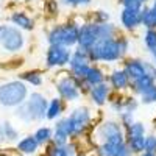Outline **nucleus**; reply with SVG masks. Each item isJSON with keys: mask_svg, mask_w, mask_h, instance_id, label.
<instances>
[{"mask_svg": "<svg viewBox=\"0 0 156 156\" xmlns=\"http://www.w3.org/2000/svg\"><path fill=\"white\" fill-rule=\"evenodd\" d=\"M28 98V87L20 80L0 84V105L5 108H17Z\"/></svg>", "mask_w": 156, "mask_h": 156, "instance_id": "obj_1", "label": "nucleus"}, {"mask_svg": "<svg viewBox=\"0 0 156 156\" xmlns=\"http://www.w3.org/2000/svg\"><path fill=\"white\" fill-rule=\"evenodd\" d=\"M87 55L90 62H114L122 58L119 51V44H117V37H109V39H98L94 47L87 50Z\"/></svg>", "mask_w": 156, "mask_h": 156, "instance_id": "obj_2", "label": "nucleus"}, {"mask_svg": "<svg viewBox=\"0 0 156 156\" xmlns=\"http://www.w3.org/2000/svg\"><path fill=\"white\" fill-rule=\"evenodd\" d=\"M78 30L80 27L75 23H62L56 25L48 31L47 41L50 45H62V47H73L78 44Z\"/></svg>", "mask_w": 156, "mask_h": 156, "instance_id": "obj_3", "label": "nucleus"}, {"mask_svg": "<svg viewBox=\"0 0 156 156\" xmlns=\"http://www.w3.org/2000/svg\"><path fill=\"white\" fill-rule=\"evenodd\" d=\"M64 120V125H66V129H67V134L70 139H76L80 137L86 128L89 126L90 123V114H89V109L87 108H76L73 109L67 117H62Z\"/></svg>", "mask_w": 156, "mask_h": 156, "instance_id": "obj_4", "label": "nucleus"}, {"mask_svg": "<svg viewBox=\"0 0 156 156\" xmlns=\"http://www.w3.org/2000/svg\"><path fill=\"white\" fill-rule=\"evenodd\" d=\"M95 136L98 139V144H112V142L125 140V129L120 122L115 120H105L100 123L95 129Z\"/></svg>", "mask_w": 156, "mask_h": 156, "instance_id": "obj_5", "label": "nucleus"}, {"mask_svg": "<svg viewBox=\"0 0 156 156\" xmlns=\"http://www.w3.org/2000/svg\"><path fill=\"white\" fill-rule=\"evenodd\" d=\"M69 66H70V72L72 76L78 81H84V76L90 67V59L87 55V50H83L78 47L75 51H72V56L69 61Z\"/></svg>", "mask_w": 156, "mask_h": 156, "instance_id": "obj_6", "label": "nucleus"}, {"mask_svg": "<svg viewBox=\"0 0 156 156\" xmlns=\"http://www.w3.org/2000/svg\"><path fill=\"white\" fill-rule=\"evenodd\" d=\"M0 45L8 53H17V51H20L25 45V36H23L22 30H19L14 25H8Z\"/></svg>", "mask_w": 156, "mask_h": 156, "instance_id": "obj_7", "label": "nucleus"}, {"mask_svg": "<svg viewBox=\"0 0 156 156\" xmlns=\"http://www.w3.org/2000/svg\"><path fill=\"white\" fill-rule=\"evenodd\" d=\"M56 90L59 94V98L66 100V101H75L81 95L80 86H78L76 80L72 75H66V76L59 78L56 81Z\"/></svg>", "mask_w": 156, "mask_h": 156, "instance_id": "obj_8", "label": "nucleus"}, {"mask_svg": "<svg viewBox=\"0 0 156 156\" xmlns=\"http://www.w3.org/2000/svg\"><path fill=\"white\" fill-rule=\"evenodd\" d=\"M25 105H27L30 114H31V119L33 122H41L47 117V106H48V101L47 98L41 94V92H33L28 95L27 101H25Z\"/></svg>", "mask_w": 156, "mask_h": 156, "instance_id": "obj_9", "label": "nucleus"}, {"mask_svg": "<svg viewBox=\"0 0 156 156\" xmlns=\"http://www.w3.org/2000/svg\"><path fill=\"white\" fill-rule=\"evenodd\" d=\"M100 39L98 34V23L97 22H87L83 23L80 30H78V47L83 50H89L90 47H94L95 42Z\"/></svg>", "mask_w": 156, "mask_h": 156, "instance_id": "obj_10", "label": "nucleus"}, {"mask_svg": "<svg viewBox=\"0 0 156 156\" xmlns=\"http://www.w3.org/2000/svg\"><path fill=\"white\" fill-rule=\"evenodd\" d=\"M72 56V51L67 47H62V45H50L47 50V55H45V62H47V67H62L69 64Z\"/></svg>", "mask_w": 156, "mask_h": 156, "instance_id": "obj_11", "label": "nucleus"}, {"mask_svg": "<svg viewBox=\"0 0 156 156\" xmlns=\"http://www.w3.org/2000/svg\"><path fill=\"white\" fill-rule=\"evenodd\" d=\"M97 156H133L129 151L126 140L112 142V144H98Z\"/></svg>", "mask_w": 156, "mask_h": 156, "instance_id": "obj_12", "label": "nucleus"}, {"mask_svg": "<svg viewBox=\"0 0 156 156\" xmlns=\"http://www.w3.org/2000/svg\"><path fill=\"white\" fill-rule=\"evenodd\" d=\"M123 72L126 73L129 83H134L136 80L142 78L147 72H145V64L140 59H126L125 66H123Z\"/></svg>", "mask_w": 156, "mask_h": 156, "instance_id": "obj_13", "label": "nucleus"}, {"mask_svg": "<svg viewBox=\"0 0 156 156\" xmlns=\"http://www.w3.org/2000/svg\"><path fill=\"white\" fill-rule=\"evenodd\" d=\"M120 22L125 30H134L140 25V11L123 8L120 12Z\"/></svg>", "mask_w": 156, "mask_h": 156, "instance_id": "obj_14", "label": "nucleus"}, {"mask_svg": "<svg viewBox=\"0 0 156 156\" xmlns=\"http://www.w3.org/2000/svg\"><path fill=\"white\" fill-rule=\"evenodd\" d=\"M109 86L106 83H101V84H97L94 87L89 89V95H90V100H92L97 106H101L105 105L109 98Z\"/></svg>", "mask_w": 156, "mask_h": 156, "instance_id": "obj_15", "label": "nucleus"}, {"mask_svg": "<svg viewBox=\"0 0 156 156\" xmlns=\"http://www.w3.org/2000/svg\"><path fill=\"white\" fill-rule=\"evenodd\" d=\"M39 147L41 145L36 142L33 134H28V136H25V137H22V139H19L16 142V148L22 154H36Z\"/></svg>", "mask_w": 156, "mask_h": 156, "instance_id": "obj_16", "label": "nucleus"}, {"mask_svg": "<svg viewBox=\"0 0 156 156\" xmlns=\"http://www.w3.org/2000/svg\"><path fill=\"white\" fill-rule=\"evenodd\" d=\"M11 22L14 27H17L19 30H33L34 28V22L33 19L27 14V12H23V11H14L11 14Z\"/></svg>", "mask_w": 156, "mask_h": 156, "instance_id": "obj_17", "label": "nucleus"}, {"mask_svg": "<svg viewBox=\"0 0 156 156\" xmlns=\"http://www.w3.org/2000/svg\"><path fill=\"white\" fill-rule=\"evenodd\" d=\"M109 83H111V87H114L115 90H123L131 84L129 80H128V76H126V73L123 72V69L112 70V73L109 75Z\"/></svg>", "mask_w": 156, "mask_h": 156, "instance_id": "obj_18", "label": "nucleus"}, {"mask_svg": "<svg viewBox=\"0 0 156 156\" xmlns=\"http://www.w3.org/2000/svg\"><path fill=\"white\" fill-rule=\"evenodd\" d=\"M84 83L87 86H90V87L105 83V75H103L101 69L97 67V66H90L87 73H86V76H84Z\"/></svg>", "mask_w": 156, "mask_h": 156, "instance_id": "obj_19", "label": "nucleus"}, {"mask_svg": "<svg viewBox=\"0 0 156 156\" xmlns=\"http://www.w3.org/2000/svg\"><path fill=\"white\" fill-rule=\"evenodd\" d=\"M62 109H64V103H62V100L61 98H51L50 101H48V106H47V117L45 119H48V120H56V119H59L61 117V114H62Z\"/></svg>", "mask_w": 156, "mask_h": 156, "instance_id": "obj_20", "label": "nucleus"}, {"mask_svg": "<svg viewBox=\"0 0 156 156\" xmlns=\"http://www.w3.org/2000/svg\"><path fill=\"white\" fill-rule=\"evenodd\" d=\"M140 25H144L147 30L156 28V14L151 6H142L140 9Z\"/></svg>", "mask_w": 156, "mask_h": 156, "instance_id": "obj_21", "label": "nucleus"}, {"mask_svg": "<svg viewBox=\"0 0 156 156\" xmlns=\"http://www.w3.org/2000/svg\"><path fill=\"white\" fill-rule=\"evenodd\" d=\"M34 139L39 145H48L51 144V137H53V129L50 126H39L33 133Z\"/></svg>", "mask_w": 156, "mask_h": 156, "instance_id": "obj_22", "label": "nucleus"}, {"mask_svg": "<svg viewBox=\"0 0 156 156\" xmlns=\"http://www.w3.org/2000/svg\"><path fill=\"white\" fill-rule=\"evenodd\" d=\"M126 145L131 151V154H140L144 153V147H145V136H137V137H125Z\"/></svg>", "mask_w": 156, "mask_h": 156, "instance_id": "obj_23", "label": "nucleus"}, {"mask_svg": "<svg viewBox=\"0 0 156 156\" xmlns=\"http://www.w3.org/2000/svg\"><path fill=\"white\" fill-rule=\"evenodd\" d=\"M153 84H156L154 83V80H153V78L150 76V75H144V76H142V78H139V80H136L134 83H131V87L134 89V92L136 94H144L145 92V90L148 89V87H151Z\"/></svg>", "mask_w": 156, "mask_h": 156, "instance_id": "obj_24", "label": "nucleus"}, {"mask_svg": "<svg viewBox=\"0 0 156 156\" xmlns=\"http://www.w3.org/2000/svg\"><path fill=\"white\" fill-rule=\"evenodd\" d=\"M2 129H3L5 140H8V142H17L19 140V131L11 122H8V120L3 122L2 123Z\"/></svg>", "mask_w": 156, "mask_h": 156, "instance_id": "obj_25", "label": "nucleus"}, {"mask_svg": "<svg viewBox=\"0 0 156 156\" xmlns=\"http://www.w3.org/2000/svg\"><path fill=\"white\" fill-rule=\"evenodd\" d=\"M20 81L28 83L33 86H41L42 84V75L37 70H30V72H23L20 73Z\"/></svg>", "mask_w": 156, "mask_h": 156, "instance_id": "obj_26", "label": "nucleus"}, {"mask_svg": "<svg viewBox=\"0 0 156 156\" xmlns=\"http://www.w3.org/2000/svg\"><path fill=\"white\" fill-rule=\"evenodd\" d=\"M137 136H147L145 134V125L142 122H134L125 129V137H137Z\"/></svg>", "mask_w": 156, "mask_h": 156, "instance_id": "obj_27", "label": "nucleus"}, {"mask_svg": "<svg viewBox=\"0 0 156 156\" xmlns=\"http://www.w3.org/2000/svg\"><path fill=\"white\" fill-rule=\"evenodd\" d=\"M98 34L100 39H109V37H115L117 34V28L112 23L105 22V23H98Z\"/></svg>", "mask_w": 156, "mask_h": 156, "instance_id": "obj_28", "label": "nucleus"}, {"mask_svg": "<svg viewBox=\"0 0 156 156\" xmlns=\"http://www.w3.org/2000/svg\"><path fill=\"white\" fill-rule=\"evenodd\" d=\"M16 117L17 119H20L23 123H31L33 122V119H31V114H30V111H28V108H27V105L25 103H22L20 106H17L16 108Z\"/></svg>", "mask_w": 156, "mask_h": 156, "instance_id": "obj_29", "label": "nucleus"}, {"mask_svg": "<svg viewBox=\"0 0 156 156\" xmlns=\"http://www.w3.org/2000/svg\"><path fill=\"white\" fill-rule=\"evenodd\" d=\"M144 44H145V47L150 51L156 50V28H150V30L145 31V34H144Z\"/></svg>", "mask_w": 156, "mask_h": 156, "instance_id": "obj_30", "label": "nucleus"}, {"mask_svg": "<svg viewBox=\"0 0 156 156\" xmlns=\"http://www.w3.org/2000/svg\"><path fill=\"white\" fill-rule=\"evenodd\" d=\"M140 101L144 105H153V103H156V84L148 87L144 94H140Z\"/></svg>", "mask_w": 156, "mask_h": 156, "instance_id": "obj_31", "label": "nucleus"}, {"mask_svg": "<svg viewBox=\"0 0 156 156\" xmlns=\"http://www.w3.org/2000/svg\"><path fill=\"white\" fill-rule=\"evenodd\" d=\"M45 156H70V154H69L66 145L58 147V145H53V144H48L47 150H45Z\"/></svg>", "mask_w": 156, "mask_h": 156, "instance_id": "obj_32", "label": "nucleus"}, {"mask_svg": "<svg viewBox=\"0 0 156 156\" xmlns=\"http://www.w3.org/2000/svg\"><path fill=\"white\" fill-rule=\"evenodd\" d=\"M139 106V103L134 97H128V98H123V112H134Z\"/></svg>", "mask_w": 156, "mask_h": 156, "instance_id": "obj_33", "label": "nucleus"}, {"mask_svg": "<svg viewBox=\"0 0 156 156\" xmlns=\"http://www.w3.org/2000/svg\"><path fill=\"white\" fill-rule=\"evenodd\" d=\"M144 151L156 154V134H148L145 136V147Z\"/></svg>", "mask_w": 156, "mask_h": 156, "instance_id": "obj_34", "label": "nucleus"}, {"mask_svg": "<svg viewBox=\"0 0 156 156\" xmlns=\"http://www.w3.org/2000/svg\"><path fill=\"white\" fill-rule=\"evenodd\" d=\"M119 2L122 3L123 8H128V9H137V11H140L142 6H144V3H142L140 0H119Z\"/></svg>", "mask_w": 156, "mask_h": 156, "instance_id": "obj_35", "label": "nucleus"}, {"mask_svg": "<svg viewBox=\"0 0 156 156\" xmlns=\"http://www.w3.org/2000/svg\"><path fill=\"white\" fill-rule=\"evenodd\" d=\"M136 120H134V117L131 112H122L120 114V125L123 126V129H126L129 125H133Z\"/></svg>", "mask_w": 156, "mask_h": 156, "instance_id": "obj_36", "label": "nucleus"}, {"mask_svg": "<svg viewBox=\"0 0 156 156\" xmlns=\"http://www.w3.org/2000/svg\"><path fill=\"white\" fill-rule=\"evenodd\" d=\"M117 44H119V51H120V55L123 56V55L126 53V50H128V45H129L128 39H126L125 36H120V37H117Z\"/></svg>", "mask_w": 156, "mask_h": 156, "instance_id": "obj_37", "label": "nucleus"}, {"mask_svg": "<svg viewBox=\"0 0 156 156\" xmlns=\"http://www.w3.org/2000/svg\"><path fill=\"white\" fill-rule=\"evenodd\" d=\"M64 5H70V6H86L89 5L92 0H61Z\"/></svg>", "mask_w": 156, "mask_h": 156, "instance_id": "obj_38", "label": "nucleus"}, {"mask_svg": "<svg viewBox=\"0 0 156 156\" xmlns=\"http://www.w3.org/2000/svg\"><path fill=\"white\" fill-rule=\"evenodd\" d=\"M144 64H145L147 75H150L153 80H154V83H156V66H154V64H148V62H144Z\"/></svg>", "mask_w": 156, "mask_h": 156, "instance_id": "obj_39", "label": "nucleus"}, {"mask_svg": "<svg viewBox=\"0 0 156 156\" xmlns=\"http://www.w3.org/2000/svg\"><path fill=\"white\" fill-rule=\"evenodd\" d=\"M6 27H8V25H0V42H2V39H3V34L6 31Z\"/></svg>", "mask_w": 156, "mask_h": 156, "instance_id": "obj_40", "label": "nucleus"}, {"mask_svg": "<svg viewBox=\"0 0 156 156\" xmlns=\"http://www.w3.org/2000/svg\"><path fill=\"white\" fill-rule=\"evenodd\" d=\"M5 142V136H3V129H2V123H0V145Z\"/></svg>", "mask_w": 156, "mask_h": 156, "instance_id": "obj_41", "label": "nucleus"}, {"mask_svg": "<svg viewBox=\"0 0 156 156\" xmlns=\"http://www.w3.org/2000/svg\"><path fill=\"white\" fill-rule=\"evenodd\" d=\"M137 156H156V154H153V153H147V151H144V153H140V154H137Z\"/></svg>", "mask_w": 156, "mask_h": 156, "instance_id": "obj_42", "label": "nucleus"}, {"mask_svg": "<svg viewBox=\"0 0 156 156\" xmlns=\"http://www.w3.org/2000/svg\"><path fill=\"white\" fill-rule=\"evenodd\" d=\"M151 9L154 11V14H156V0H153V5H151Z\"/></svg>", "mask_w": 156, "mask_h": 156, "instance_id": "obj_43", "label": "nucleus"}, {"mask_svg": "<svg viewBox=\"0 0 156 156\" xmlns=\"http://www.w3.org/2000/svg\"><path fill=\"white\" fill-rule=\"evenodd\" d=\"M151 55H153V59H154V66H156V50L151 51Z\"/></svg>", "mask_w": 156, "mask_h": 156, "instance_id": "obj_44", "label": "nucleus"}, {"mask_svg": "<svg viewBox=\"0 0 156 156\" xmlns=\"http://www.w3.org/2000/svg\"><path fill=\"white\" fill-rule=\"evenodd\" d=\"M0 156H8V154H6L5 151H2V150H0Z\"/></svg>", "mask_w": 156, "mask_h": 156, "instance_id": "obj_45", "label": "nucleus"}, {"mask_svg": "<svg viewBox=\"0 0 156 156\" xmlns=\"http://www.w3.org/2000/svg\"><path fill=\"white\" fill-rule=\"evenodd\" d=\"M140 2H142V3H145V2H147V0H140Z\"/></svg>", "mask_w": 156, "mask_h": 156, "instance_id": "obj_46", "label": "nucleus"}, {"mask_svg": "<svg viewBox=\"0 0 156 156\" xmlns=\"http://www.w3.org/2000/svg\"><path fill=\"white\" fill-rule=\"evenodd\" d=\"M76 156H84V154H80V153H78V154H76Z\"/></svg>", "mask_w": 156, "mask_h": 156, "instance_id": "obj_47", "label": "nucleus"}]
</instances>
